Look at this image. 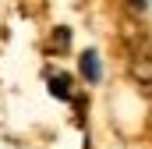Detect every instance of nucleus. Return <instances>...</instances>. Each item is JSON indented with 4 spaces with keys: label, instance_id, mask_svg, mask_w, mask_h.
Instances as JSON below:
<instances>
[{
    "label": "nucleus",
    "instance_id": "nucleus-2",
    "mask_svg": "<svg viewBox=\"0 0 152 149\" xmlns=\"http://www.w3.org/2000/svg\"><path fill=\"white\" fill-rule=\"evenodd\" d=\"M50 92H53L57 100H71V82H67V74H53V78H50Z\"/></svg>",
    "mask_w": 152,
    "mask_h": 149
},
{
    "label": "nucleus",
    "instance_id": "nucleus-5",
    "mask_svg": "<svg viewBox=\"0 0 152 149\" xmlns=\"http://www.w3.org/2000/svg\"><path fill=\"white\" fill-rule=\"evenodd\" d=\"M149 7V0H131V11H145Z\"/></svg>",
    "mask_w": 152,
    "mask_h": 149
},
{
    "label": "nucleus",
    "instance_id": "nucleus-1",
    "mask_svg": "<svg viewBox=\"0 0 152 149\" xmlns=\"http://www.w3.org/2000/svg\"><path fill=\"white\" fill-rule=\"evenodd\" d=\"M81 74H85V82H92V85L103 78V71H99V53H96V50H85V53H81Z\"/></svg>",
    "mask_w": 152,
    "mask_h": 149
},
{
    "label": "nucleus",
    "instance_id": "nucleus-3",
    "mask_svg": "<svg viewBox=\"0 0 152 149\" xmlns=\"http://www.w3.org/2000/svg\"><path fill=\"white\" fill-rule=\"evenodd\" d=\"M134 78L138 82H152V57H145V60L134 64Z\"/></svg>",
    "mask_w": 152,
    "mask_h": 149
},
{
    "label": "nucleus",
    "instance_id": "nucleus-4",
    "mask_svg": "<svg viewBox=\"0 0 152 149\" xmlns=\"http://www.w3.org/2000/svg\"><path fill=\"white\" fill-rule=\"evenodd\" d=\"M67 36H71V32H67V29H57V32H53V39H57V46H60V50H64V46H67Z\"/></svg>",
    "mask_w": 152,
    "mask_h": 149
}]
</instances>
